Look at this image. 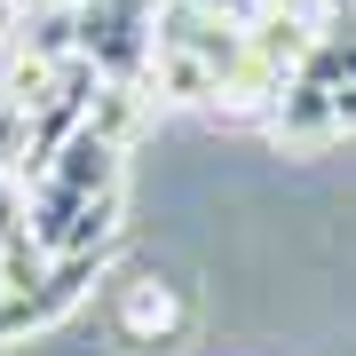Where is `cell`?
Wrapping results in <instances>:
<instances>
[{
	"label": "cell",
	"instance_id": "6",
	"mask_svg": "<svg viewBox=\"0 0 356 356\" xmlns=\"http://www.w3.org/2000/svg\"><path fill=\"white\" fill-rule=\"evenodd\" d=\"M254 16H285V24H309V32H325L332 16H341V0H261Z\"/></svg>",
	"mask_w": 356,
	"mask_h": 356
},
{
	"label": "cell",
	"instance_id": "4",
	"mask_svg": "<svg viewBox=\"0 0 356 356\" xmlns=\"http://www.w3.org/2000/svg\"><path fill=\"white\" fill-rule=\"evenodd\" d=\"M261 127L277 135L285 151H325V143H341V135H348V119H341V95H332L325 79L293 72V88L277 95V111H269Z\"/></svg>",
	"mask_w": 356,
	"mask_h": 356
},
{
	"label": "cell",
	"instance_id": "1",
	"mask_svg": "<svg viewBox=\"0 0 356 356\" xmlns=\"http://www.w3.org/2000/svg\"><path fill=\"white\" fill-rule=\"evenodd\" d=\"M238 56H245V24L198 8V0H166L143 88H151L159 103H206V111H214L222 88H229V72H238Z\"/></svg>",
	"mask_w": 356,
	"mask_h": 356
},
{
	"label": "cell",
	"instance_id": "8",
	"mask_svg": "<svg viewBox=\"0 0 356 356\" xmlns=\"http://www.w3.org/2000/svg\"><path fill=\"white\" fill-rule=\"evenodd\" d=\"M348 16H356V0H348Z\"/></svg>",
	"mask_w": 356,
	"mask_h": 356
},
{
	"label": "cell",
	"instance_id": "7",
	"mask_svg": "<svg viewBox=\"0 0 356 356\" xmlns=\"http://www.w3.org/2000/svg\"><path fill=\"white\" fill-rule=\"evenodd\" d=\"M16 64H24V40H16V24H0V88H8Z\"/></svg>",
	"mask_w": 356,
	"mask_h": 356
},
{
	"label": "cell",
	"instance_id": "3",
	"mask_svg": "<svg viewBox=\"0 0 356 356\" xmlns=\"http://www.w3.org/2000/svg\"><path fill=\"white\" fill-rule=\"evenodd\" d=\"M103 277V254H72V261H48V277L16 301H0V341H24V332H48L56 317H72L88 301V285Z\"/></svg>",
	"mask_w": 356,
	"mask_h": 356
},
{
	"label": "cell",
	"instance_id": "2",
	"mask_svg": "<svg viewBox=\"0 0 356 356\" xmlns=\"http://www.w3.org/2000/svg\"><path fill=\"white\" fill-rule=\"evenodd\" d=\"M159 8L166 0H72L79 56L103 79H143L151 72V40H159Z\"/></svg>",
	"mask_w": 356,
	"mask_h": 356
},
{
	"label": "cell",
	"instance_id": "5",
	"mask_svg": "<svg viewBox=\"0 0 356 356\" xmlns=\"http://www.w3.org/2000/svg\"><path fill=\"white\" fill-rule=\"evenodd\" d=\"M111 317H119V332H127V348H175L182 332H191V309H182V293L166 277H127Z\"/></svg>",
	"mask_w": 356,
	"mask_h": 356
}]
</instances>
